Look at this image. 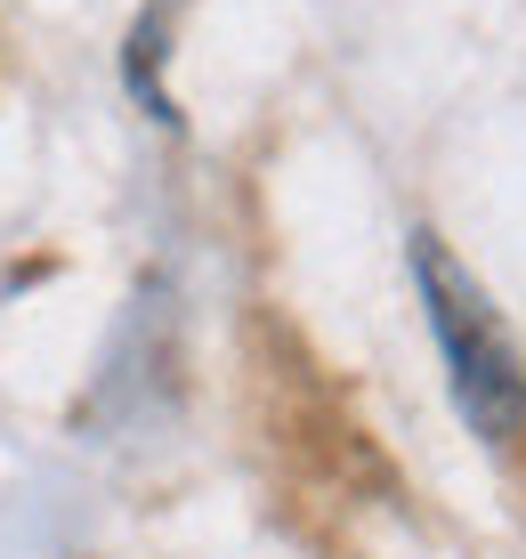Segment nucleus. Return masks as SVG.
Segmentation results:
<instances>
[{
  "label": "nucleus",
  "instance_id": "nucleus-1",
  "mask_svg": "<svg viewBox=\"0 0 526 559\" xmlns=\"http://www.w3.org/2000/svg\"><path fill=\"white\" fill-rule=\"evenodd\" d=\"M414 276H421V308H430V333L445 349V373H454L462 421L494 447H511L526 430V357L511 341V324L494 317V300L470 284V267L445 252L438 236H414Z\"/></svg>",
  "mask_w": 526,
  "mask_h": 559
}]
</instances>
